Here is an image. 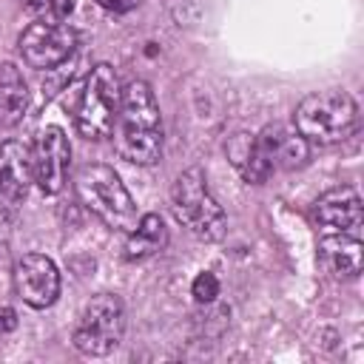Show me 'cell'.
Here are the masks:
<instances>
[{"mask_svg":"<svg viewBox=\"0 0 364 364\" xmlns=\"http://www.w3.org/2000/svg\"><path fill=\"white\" fill-rule=\"evenodd\" d=\"M111 136L117 154L134 165H154L162 156L159 105L145 80H131L128 85H122L119 111Z\"/></svg>","mask_w":364,"mask_h":364,"instance_id":"1","label":"cell"},{"mask_svg":"<svg viewBox=\"0 0 364 364\" xmlns=\"http://www.w3.org/2000/svg\"><path fill=\"white\" fill-rule=\"evenodd\" d=\"M358 122L355 102L347 91H318L299 102L296 108V131L307 142L336 145L344 142Z\"/></svg>","mask_w":364,"mask_h":364,"instance_id":"2","label":"cell"},{"mask_svg":"<svg viewBox=\"0 0 364 364\" xmlns=\"http://www.w3.org/2000/svg\"><path fill=\"white\" fill-rule=\"evenodd\" d=\"M77 196L80 202L100 216L108 228L117 230H131L136 225V205L128 193V188L122 185L119 173L108 165H85L80 168L77 179H74Z\"/></svg>","mask_w":364,"mask_h":364,"instance_id":"3","label":"cell"},{"mask_svg":"<svg viewBox=\"0 0 364 364\" xmlns=\"http://www.w3.org/2000/svg\"><path fill=\"white\" fill-rule=\"evenodd\" d=\"M171 210L176 222H182L196 239L216 242L225 233V210L222 205L210 196L205 173L199 168H188L176 176L171 188Z\"/></svg>","mask_w":364,"mask_h":364,"instance_id":"4","label":"cell"},{"mask_svg":"<svg viewBox=\"0 0 364 364\" xmlns=\"http://www.w3.org/2000/svg\"><path fill=\"white\" fill-rule=\"evenodd\" d=\"M119 77L111 65L100 63L82 82V91L74 105V125L85 139H105L114 131L119 111Z\"/></svg>","mask_w":364,"mask_h":364,"instance_id":"5","label":"cell"},{"mask_svg":"<svg viewBox=\"0 0 364 364\" xmlns=\"http://www.w3.org/2000/svg\"><path fill=\"white\" fill-rule=\"evenodd\" d=\"M122 336H125L122 301L111 293H100L82 307V313L74 324L71 341L85 355H108L114 347H119Z\"/></svg>","mask_w":364,"mask_h":364,"instance_id":"6","label":"cell"},{"mask_svg":"<svg viewBox=\"0 0 364 364\" xmlns=\"http://www.w3.org/2000/svg\"><path fill=\"white\" fill-rule=\"evenodd\" d=\"M20 54L31 68H57L65 63L77 46V34L68 23L51 17V20H37L20 34Z\"/></svg>","mask_w":364,"mask_h":364,"instance_id":"7","label":"cell"},{"mask_svg":"<svg viewBox=\"0 0 364 364\" xmlns=\"http://www.w3.org/2000/svg\"><path fill=\"white\" fill-rule=\"evenodd\" d=\"M14 290L28 307H51L60 296V270L43 253H26L14 264Z\"/></svg>","mask_w":364,"mask_h":364,"instance_id":"8","label":"cell"},{"mask_svg":"<svg viewBox=\"0 0 364 364\" xmlns=\"http://www.w3.org/2000/svg\"><path fill=\"white\" fill-rule=\"evenodd\" d=\"M68 162H71L68 136L54 125L40 131V136L31 148V176L43 193H60L63 191Z\"/></svg>","mask_w":364,"mask_h":364,"instance_id":"9","label":"cell"},{"mask_svg":"<svg viewBox=\"0 0 364 364\" xmlns=\"http://www.w3.org/2000/svg\"><path fill=\"white\" fill-rule=\"evenodd\" d=\"M316 222L324 228V233H358L361 228V199L355 193V188H330L316 199L313 208Z\"/></svg>","mask_w":364,"mask_h":364,"instance_id":"10","label":"cell"},{"mask_svg":"<svg viewBox=\"0 0 364 364\" xmlns=\"http://www.w3.org/2000/svg\"><path fill=\"white\" fill-rule=\"evenodd\" d=\"M31 176V148L23 142L6 139L0 142V205L14 208L26 199Z\"/></svg>","mask_w":364,"mask_h":364,"instance_id":"11","label":"cell"},{"mask_svg":"<svg viewBox=\"0 0 364 364\" xmlns=\"http://www.w3.org/2000/svg\"><path fill=\"white\" fill-rule=\"evenodd\" d=\"M259 145L267 156V162L276 168H284V171H293V168H301L307 162V139L296 131V128H282V125H273V128H264L259 136Z\"/></svg>","mask_w":364,"mask_h":364,"instance_id":"12","label":"cell"},{"mask_svg":"<svg viewBox=\"0 0 364 364\" xmlns=\"http://www.w3.org/2000/svg\"><path fill=\"white\" fill-rule=\"evenodd\" d=\"M318 259L336 279H353L361 273V242L355 233H324L318 242Z\"/></svg>","mask_w":364,"mask_h":364,"instance_id":"13","label":"cell"},{"mask_svg":"<svg viewBox=\"0 0 364 364\" xmlns=\"http://www.w3.org/2000/svg\"><path fill=\"white\" fill-rule=\"evenodd\" d=\"M168 242V230L159 213H145L142 219H136V225L128 230L125 239V259H145L154 256L156 250H162Z\"/></svg>","mask_w":364,"mask_h":364,"instance_id":"14","label":"cell"},{"mask_svg":"<svg viewBox=\"0 0 364 364\" xmlns=\"http://www.w3.org/2000/svg\"><path fill=\"white\" fill-rule=\"evenodd\" d=\"M26 105H28V88L23 74L11 63H3L0 65V122L14 125L26 114Z\"/></svg>","mask_w":364,"mask_h":364,"instance_id":"15","label":"cell"},{"mask_svg":"<svg viewBox=\"0 0 364 364\" xmlns=\"http://www.w3.org/2000/svg\"><path fill=\"white\" fill-rule=\"evenodd\" d=\"M191 293H193V299H196L199 304H208V301H213V299L219 296V279H216L210 270H202V273L193 279Z\"/></svg>","mask_w":364,"mask_h":364,"instance_id":"16","label":"cell"},{"mask_svg":"<svg viewBox=\"0 0 364 364\" xmlns=\"http://www.w3.org/2000/svg\"><path fill=\"white\" fill-rule=\"evenodd\" d=\"M105 11H114V14H122V11H131L139 6V0H97Z\"/></svg>","mask_w":364,"mask_h":364,"instance_id":"17","label":"cell"},{"mask_svg":"<svg viewBox=\"0 0 364 364\" xmlns=\"http://www.w3.org/2000/svg\"><path fill=\"white\" fill-rule=\"evenodd\" d=\"M14 327H17V313L3 304V307H0V336H3V333H11Z\"/></svg>","mask_w":364,"mask_h":364,"instance_id":"18","label":"cell"},{"mask_svg":"<svg viewBox=\"0 0 364 364\" xmlns=\"http://www.w3.org/2000/svg\"><path fill=\"white\" fill-rule=\"evenodd\" d=\"M28 9H51V0H26Z\"/></svg>","mask_w":364,"mask_h":364,"instance_id":"19","label":"cell"}]
</instances>
